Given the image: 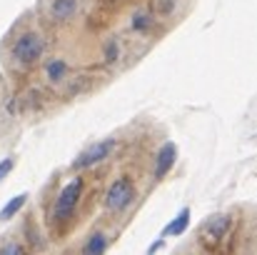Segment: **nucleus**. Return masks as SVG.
I'll return each instance as SVG.
<instances>
[{"instance_id": "nucleus-1", "label": "nucleus", "mask_w": 257, "mask_h": 255, "mask_svg": "<svg viewBox=\"0 0 257 255\" xmlns=\"http://www.w3.org/2000/svg\"><path fill=\"white\" fill-rule=\"evenodd\" d=\"M45 50H48L45 35L38 28H25V30L13 35L8 55H10V60L18 68H33V65H38L43 60Z\"/></svg>"}, {"instance_id": "nucleus-2", "label": "nucleus", "mask_w": 257, "mask_h": 255, "mask_svg": "<svg viewBox=\"0 0 257 255\" xmlns=\"http://www.w3.org/2000/svg\"><path fill=\"white\" fill-rule=\"evenodd\" d=\"M83 190H85V180L83 175H75L70 183L63 185V190L58 193V200H55V208H53V218L55 223H65L70 220V215L75 213L80 198H83Z\"/></svg>"}, {"instance_id": "nucleus-3", "label": "nucleus", "mask_w": 257, "mask_h": 255, "mask_svg": "<svg viewBox=\"0 0 257 255\" xmlns=\"http://www.w3.org/2000/svg\"><path fill=\"white\" fill-rule=\"evenodd\" d=\"M133 200H135V185H133V180L127 175H117L110 183L102 205H105L107 213H122L125 208H130Z\"/></svg>"}, {"instance_id": "nucleus-4", "label": "nucleus", "mask_w": 257, "mask_h": 255, "mask_svg": "<svg viewBox=\"0 0 257 255\" xmlns=\"http://www.w3.org/2000/svg\"><path fill=\"white\" fill-rule=\"evenodd\" d=\"M115 150V138H102L92 145H87L85 150L73 160V170H90L95 165H100L102 160H107Z\"/></svg>"}, {"instance_id": "nucleus-5", "label": "nucleus", "mask_w": 257, "mask_h": 255, "mask_svg": "<svg viewBox=\"0 0 257 255\" xmlns=\"http://www.w3.org/2000/svg\"><path fill=\"white\" fill-rule=\"evenodd\" d=\"M230 225H232V215L230 213H215L210 215L205 223H202V238H207L210 243H217L222 240L227 233H230Z\"/></svg>"}, {"instance_id": "nucleus-6", "label": "nucleus", "mask_w": 257, "mask_h": 255, "mask_svg": "<svg viewBox=\"0 0 257 255\" xmlns=\"http://www.w3.org/2000/svg\"><path fill=\"white\" fill-rule=\"evenodd\" d=\"M80 13V0H50L48 15L53 23H70Z\"/></svg>"}, {"instance_id": "nucleus-7", "label": "nucleus", "mask_w": 257, "mask_h": 255, "mask_svg": "<svg viewBox=\"0 0 257 255\" xmlns=\"http://www.w3.org/2000/svg\"><path fill=\"white\" fill-rule=\"evenodd\" d=\"M70 73H73V68H70V63L65 58H50L45 63V68H43V75H45V80L50 85L65 83L70 78Z\"/></svg>"}, {"instance_id": "nucleus-8", "label": "nucleus", "mask_w": 257, "mask_h": 255, "mask_svg": "<svg viewBox=\"0 0 257 255\" xmlns=\"http://www.w3.org/2000/svg\"><path fill=\"white\" fill-rule=\"evenodd\" d=\"M177 160V145L175 143H165L158 153H155V180H163L172 170Z\"/></svg>"}, {"instance_id": "nucleus-9", "label": "nucleus", "mask_w": 257, "mask_h": 255, "mask_svg": "<svg viewBox=\"0 0 257 255\" xmlns=\"http://www.w3.org/2000/svg\"><path fill=\"white\" fill-rule=\"evenodd\" d=\"M153 28H155V18H153L150 10L138 8V10L130 13V30H133V33H138V35H148Z\"/></svg>"}, {"instance_id": "nucleus-10", "label": "nucleus", "mask_w": 257, "mask_h": 255, "mask_svg": "<svg viewBox=\"0 0 257 255\" xmlns=\"http://www.w3.org/2000/svg\"><path fill=\"white\" fill-rule=\"evenodd\" d=\"M187 225H190V208H182L175 218H172L170 223L163 228V238H170V235H182L185 230H187Z\"/></svg>"}, {"instance_id": "nucleus-11", "label": "nucleus", "mask_w": 257, "mask_h": 255, "mask_svg": "<svg viewBox=\"0 0 257 255\" xmlns=\"http://www.w3.org/2000/svg\"><path fill=\"white\" fill-rule=\"evenodd\" d=\"M107 253V235L102 230H95L90 238L85 240L80 255H105Z\"/></svg>"}, {"instance_id": "nucleus-12", "label": "nucleus", "mask_w": 257, "mask_h": 255, "mask_svg": "<svg viewBox=\"0 0 257 255\" xmlns=\"http://www.w3.org/2000/svg\"><path fill=\"white\" fill-rule=\"evenodd\" d=\"M120 58H122V48H120L117 38L105 40V45H102V63H105V65H115Z\"/></svg>"}, {"instance_id": "nucleus-13", "label": "nucleus", "mask_w": 257, "mask_h": 255, "mask_svg": "<svg viewBox=\"0 0 257 255\" xmlns=\"http://www.w3.org/2000/svg\"><path fill=\"white\" fill-rule=\"evenodd\" d=\"M28 203V195L23 193V195H15L13 200H8L5 205H3V210H0V220H10L13 215H18V210H23V205Z\"/></svg>"}, {"instance_id": "nucleus-14", "label": "nucleus", "mask_w": 257, "mask_h": 255, "mask_svg": "<svg viewBox=\"0 0 257 255\" xmlns=\"http://www.w3.org/2000/svg\"><path fill=\"white\" fill-rule=\"evenodd\" d=\"M172 13H177V0H158V15L160 18H170Z\"/></svg>"}, {"instance_id": "nucleus-15", "label": "nucleus", "mask_w": 257, "mask_h": 255, "mask_svg": "<svg viewBox=\"0 0 257 255\" xmlns=\"http://www.w3.org/2000/svg\"><path fill=\"white\" fill-rule=\"evenodd\" d=\"M85 85H87V78H75V80H70V85H68V95H80L83 90H85Z\"/></svg>"}, {"instance_id": "nucleus-16", "label": "nucleus", "mask_w": 257, "mask_h": 255, "mask_svg": "<svg viewBox=\"0 0 257 255\" xmlns=\"http://www.w3.org/2000/svg\"><path fill=\"white\" fill-rule=\"evenodd\" d=\"M0 255H28V253L18 243H5V245H0Z\"/></svg>"}, {"instance_id": "nucleus-17", "label": "nucleus", "mask_w": 257, "mask_h": 255, "mask_svg": "<svg viewBox=\"0 0 257 255\" xmlns=\"http://www.w3.org/2000/svg\"><path fill=\"white\" fill-rule=\"evenodd\" d=\"M13 165H15V158H13V155H10V158H3V160H0V183H3V180H5L8 175H10Z\"/></svg>"}, {"instance_id": "nucleus-18", "label": "nucleus", "mask_w": 257, "mask_h": 255, "mask_svg": "<svg viewBox=\"0 0 257 255\" xmlns=\"http://www.w3.org/2000/svg\"><path fill=\"white\" fill-rule=\"evenodd\" d=\"M160 248H163V238H160V240H155V243L148 248V255H155L158 250H160Z\"/></svg>"}]
</instances>
